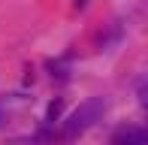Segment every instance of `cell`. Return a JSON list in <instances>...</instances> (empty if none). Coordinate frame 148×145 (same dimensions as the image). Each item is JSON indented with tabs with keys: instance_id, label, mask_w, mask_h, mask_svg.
<instances>
[{
	"instance_id": "cell-1",
	"label": "cell",
	"mask_w": 148,
	"mask_h": 145,
	"mask_svg": "<svg viewBox=\"0 0 148 145\" xmlns=\"http://www.w3.org/2000/svg\"><path fill=\"white\" fill-rule=\"evenodd\" d=\"M103 112H106V100H103V97H91V100H85L82 106H79V109L64 121L60 139H64V142H76L85 130H91L94 124L100 121V115H103Z\"/></svg>"
},
{
	"instance_id": "cell-2",
	"label": "cell",
	"mask_w": 148,
	"mask_h": 145,
	"mask_svg": "<svg viewBox=\"0 0 148 145\" xmlns=\"http://www.w3.org/2000/svg\"><path fill=\"white\" fill-rule=\"evenodd\" d=\"M60 112H64V100L58 97V100H51V103H49V109H45V121L55 124L58 118H60Z\"/></svg>"
},
{
	"instance_id": "cell-3",
	"label": "cell",
	"mask_w": 148,
	"mask_h": 145,
	"mask_svg": "<svg viewBox=\"0 0 148 145\" xmlns=\"http://www.w3.org/2000/svg\"><path fill=\"white\" fill-rule=\"evenodd\" d=\"M73 3H76V9H85V3H88V0H73Z\"/></svg>"
},
{
	"instance_id": "cell-4",
	"label": "cell",
	"mask_w": 148,
	"mask_h": 145,
	"mask_svg": "<svg viewBox=\"0 0 148 145\" xmlns=\"http://www.w3.org/2000/svg\"><path fill=\"white\" fill-rule=\"evenodd\" d=\"M142 103H145V109H148V88L142 91Z\"/></svg>"
},
{
	"instance_id": "cell-5",
	"label": "cell",
	"mask_w": 148,
	"mask_h": 145,
	"mask_svg": "<svg viewBox=\"0 0 148 145\" xmlns=\"http://www.w3.org/2000/svg\"><path fill=\"white\" fill-rule=\"evenodd\" d=\"M6 121V115H3V106H0V124H3Z\"/></svg>"
}]
</instances>
